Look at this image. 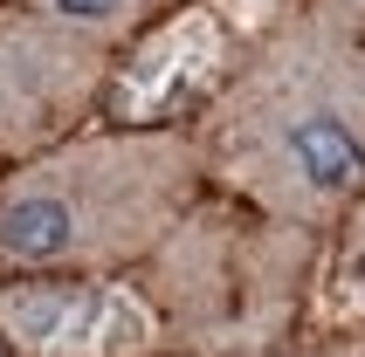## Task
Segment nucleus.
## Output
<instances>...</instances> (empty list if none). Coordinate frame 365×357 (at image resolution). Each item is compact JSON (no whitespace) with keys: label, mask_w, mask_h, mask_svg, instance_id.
<instances>
[{"label":"nucleus","mask_w":365,"mask_h":357,"mask_svg":"<svg viewBox=\"0 0 365 357\" xmlns=\"http://www.w3.org/2000/svg\"><path fill=\"white\" fill-rule=\"evenodd\" d=\"M186 131L214 199L331 240L365 206V41L283 0Z\"/></svg>","instance_id":"f257e3e1"},{"label":"nucleus","mask_w":365,"mask_h":357,"mask_svg":"<svg viewBox=\"0 0 365 357\" xmlns=\"http://www.w3.org/2000/svg\"><path fill=\"white\" fill-rule=\"evenodd\" d=\"M207 199L186 117H103L0 165V282H124Z\"/></svg>","instance_id":"f03ea898"},{"label":"nucleus","mask_w":365,"mask_h":357,"mask_svg":"<svg viewBox=\"0 0 365 357\" xmlns=\"http://www.w3.org/2000/svg\"><path fill=\"white\" fill-rule=\"evenodd\" d=\"M317 261L324 234L276 227L207 193L124 282L138 289L165 357H269L304 316Z\"/></svg>","instance_id":"7ed1b4c3"},{"label":"nucleus","mask_w":365,"mask_h":357,"mask_svg":"<svg viewBox=\"0 0 365 357\" xmlns=\"http://www.w3.org/2000/svg\"><path fill=\"white\" fill-rule=\"evenodd\" d=\"M118 97V55L56 28L28 0L0 7V165L41 159L103 124Z\"/></svg>","instance_id":"20e7f679"},{"label":"nucleus","mask_w":365,"mask_h":357,"mask_svg":"<svg viewBox=\"0 0 365 357\" xmlns=\"http://www.w3.org/2000/svg\"><path fill=\"white\" fill-rule=\"evenodd\" d=\"M0 343L14 357H159L131 282H0Z\"/></svg>","instance_id":"39448f33"},{"label":"nucleus","mask_w":365,"mask_h":357,"mask_svg":"<svg viewBox=\"0 0 365 357\" xmlns=\"http://www.w3.org/2000/svg\"><path fill=\"white\" fill-rule=\"evenodd\" d=\"M28 7H35V14H48L56 28H69V35L110 48V55L124 62V48L152 35V28H159V14L173 7V0H28Z\"/></svg>","instance_id":"423d86ee"},{"label":"nucleus","mask_w":365,"mask_h":357,"mask_svg":"<svg viewBox=\"0 0 365 357\" xmlns=\"http://www.w3.org/2000/svg\"><path fill=\"white\" fill-rule=\"evenodd\" d=\"M310 7H317L324 21H338L345 35H359V41H365V0H310Z\"/></svg>","instance_id":"0eeeda50"},{"label":"nucleus","mask_w":365,"mask_h":357,"mask_svg":"<svg viewBox=\"0 0 365 357\" xmlns=\"http://www.w3.org/2000/svg\"><path fill=\"white\" fill-rule=\"evenodd\" d=\"M0 357H14V351H7V343H0Z\"/></svg>","instance_id":"6e6552de"},{"label":"nucleus","mask_w":365,"mask_h":357,"mask_svg":"<svg viewBox=\"0 0 365 357\" xmlns=\"http://www.w3.org/2000/svg\"><path fill=\"white\" fill-rule=\"evenodd\" d=\"M0 7H7V0H0Z\"/></svg>","instance_id":"1a4fd4ad"},{"label":"nucleus","mask_w":365,"mask_h":357,"mask_svg":"<svg viewBox=\"0 0 365 357\" xmlns=\"http://www.w3.org/2000/svg\"><path fill=\"white\" fill-rule=\"evenodd\" d=\"M159 357H165V351H159Z\"/></svg>","instance_id":"9d476101"}]
</instances>
